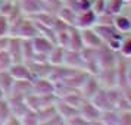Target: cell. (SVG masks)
Here are the masks:
<instances>
[{"label":"cell","mask_w":131,"mask_h":125,"mask_svg":"<svg viewBox=\"0 0 131 125\" xmlns=\"http://www.w3.org/2000/svg\"><path fill=\"white\" fill-rule=\"evenodd\" d=\"M69 50H77L81 52L84 49L83 38H81V30L77 27H71L69 28V41H68V47Z\"/></svg>","instance_id":"obj_14"},{"label":"cell","mask_w":131,"mask_h":125,"mask_svg":"<svg viewBox=\"0 0 131 125\" xmlns=\"http://www.w3.org/2000/svg\"><path fill=\"white\" fill-rule=\"evenodd\" d=\"M118 125H131V110H119Z\"/></svg>","instance_id":"obj_23"},{"label":"cell","mask_w":131,"mask_h":125,"mask_svg":"<svg viewBox=\"0 0 131 125\" xmlns=\"http://www.w3.org/2000/svg\"><path fill=\"white\" fill-rule=\"evenodd\" d=\"M62 5L71 7L75 12H81L85 9H91V0H60Z\"/></svg>","instance_id":"obj_18"},{"label":"cell","mask_w":131,"mask_h":125,"mask_svg":"<svg viewBox=\"0 0 131 125\" xmlns=\"http://www.w3.org/2000/svg\"><path fill=\"white\" fill-rule=\"evenodd\" d=\"M2 2H3V0H0V5H2Z\"/></svg>","instance_id":"obj_28"},{"label":"cell","mask_w":131,"mask_h":125,"mask_svg":"<svg viewBox=\"0 0 131 125\" xmlns=\"http://www.w3.org/2000/svg\"><path fill=\"white\" fill-rule=\"evenodd\" d=\"M118 52H115L109 47L107 44H102L100 47L97 49V60H99V68H111L115 66L116 59H118Z\"/></svg>","instance_id":"obj_3"},{"label":"cell","mask_w":131,"mask_h":125,"mask_svg":"<svg viewBox=\"0 0 131 125\" xmlns=\"http://www.w3.org/2000/svg\"><path fill=\"white\" fill-rule=\"evenodd\" d=\"M100 88H102V87H100V84H99L97 77H96L94 74H89L87 78H85V81H84V84L81 85L80 91H81V94L84 96V99L91 100V99H93V96H94Z\"/></svg>","instance_id":"obj_7"},{"label":"cell","mask_w":131,"mask_h":125,"mask_svg":"<svg viewBox=\"0 0 131 125\" xmlns=\"http://www.w3.org/2000/svg\"><path fill=\"white\" fill-rule=\"evenodd\" d=\"M15 3L18 6L19 12L22 15H27V16H34L43 10H49L47 5L43 0H16Z\"/></svg>","instance_id":"obj_2"},{"label":"cell","mask_w":131,"mask_h":125,"mask_svg":"<svg viewBox=\"0 0 131 125\" xmlns=\"http://www.w3.org/2000/svg\"><path fill=\"white\" fill-rule=\"evenodd\" d=\"M78 112H80V115H81L85 121H89V122L97 121V119H100V116H102V110L96 106L91 100H87V99L81 103V106L78 107Z\"/></svg>","instance_id":"obj_5"},{"label":"cell","mask_w":131,"mask_h":125,"mask_svg":"<svg viewBox=\"0 0 131 125\" xmlns=\"http://www.w3.org/2000/svg\"><path fill=\"white\" fill-rule=\"evenodd\" d=\"M54 107H56L58 115H59L63 121H68L69 118H72V116H75V115L80 113L78 112V107L72 106V105H69V103H66V101L62 100V99H56Z\"/></svg>","instance_id":"obj_13"},{"label":"cell","mask_w":131,"mask_h":125,"mask_svg":"<svg viewBox=\"0 0 131 125\" xmlns=\"http://www.w3.org/2000/svg\"><path fill=\"white\" fill-rule=\"evenodd\" d=\"M56 16H58L60 21H63L65 24L74 27V25H75V18H77V12L72 10L71 7L65 6V5H60L59 9L56 10Z\"/></svg>","instance_id":"obj_15"},{"label":"cell","mask_w":131,"mask_h":125,"mask_svg":"<svg viewBox=\"0 0 131 125\" xmlns=\"http://www.w3.org/2000/svg\"><path fill=\"white\" fill-rule=\"evenodd\" d=\"M96 77H97V79H99L100 87H103V88H113V87H118L115 66L99 69V72L96 74Z\"/></svg>","instance_id":"obj_4"},{"label":"cell","mask_w":131,"mask_h":125,"mask_svg":"<svg viewBox=\"0 0 131 125\" xmlns=\"http://www.w3.org/2000/svg\"><path fill=\"white\" fill-rule=\"evenodd\" d=\"M125 6V0H107L106 2V12L111 15H119Z\"/></svg>","instance_id":"obj_20"},{"label":"cell","mask_w":131,"mask_h":125,"mask_svg":"<svg viewBox=\"0 0 131 125\" xmlns=\"http://www.w3.org/2000/svg\"><path fill=\"white\" fill-rule=\"evenodd\" d=\"M81 38H83L84 47L89 49H99L103 44V41L100 40L99 34L94 31V28H83L81 30Z\"/></svg>","instance_id":"obj_12"},{"label":"cell","mask_w":131,"mask_h":125,"mask_svg":"<svg viewBox=\"0 0 131 125\" xmlns=\"http://www.w3.org/2000/svg\"><path fill=\"white\" fill-rule=\"evenodd\" d=\"M89 125H105V124L102 122L100 119H97V121H91V122H89Z\"/></svg>","instance_id":"obj_25"},{"label":"cell","mask_w":131,"mask_h":125,"mask_svg":"<svg viewBox=\"0 0 131 125\" xmlns=\"http://www.w3.org/2000/svg\"><path fill=\"white\" fill-rule=\"evenodd\" d=\"M118 119H119V110H116V109L105 110V112H102L100 116V121L105 125H118Z\"/></svg>","instance_id":"obj_19"},{"label":"cell","mask_w":131,"mask_h":125,"mask_svg":"<svg viewBox=\"0 0 131 125\" xmlns=\"http://www.w3.org/2000/svg\"><path fill=\"white\" fill-rule=\"evenodd\" d=\"M7 2H16V0H7Z\"/></svg>","instance_id":"obj_27"},{"label":"cell","mask_w":131,"mask_h":125,"mask_svg":"<svg viewBox=\"0 0 131 125\" xmlns=\"http://www.w3.org/2000/svg\"><path fill=\"white\" fill-rule=\"evenodd\" d=\"M2 125H22V122H21V118H19V116L10 113V115L3 121V124Z\"/></svg>","instance_id":"obj_24"},{"label":"cell","mask_w":131,"mask_h":125,"mask_svg":"<svg viewBox=\"0 0 131 125\" xmlns=\"http://www.w3.org/2000/svg\"><path fill=\"white\" fill-rule=\"evenodd\" d=\"M65 47L54 44V47L50 50V53L47 54V62L52 66H59L63 65V56H65Z\"/></svg>","instance_id":"obj_16"},{"label":"cell","mask_w":131,"mask_h":125,"mask_svg":"<svg viewBox=\"0 0 131 125\" xmlns=\"http://www.w3.org/2000/svg\"><path fill=\"white\" fill-rule=\"evenodd\" d=\"M7 72L10 74V77L13 79H28V81H34L32 78V74H31L30 68L25 62H16V63H12L10 68L7 69Z\"/></svg>","instance_id":"obj_9"},{"label":"cell","mask_w":131,"mask_h":125,"mask_svg":"<svg viewBox=\"0 0 131 125\" xmlns=\"http://www.w3.org/2000/svg\"><path fill=\"white\" fill-rule=\"evenodd\" d=\"M96 21H97V15L94 13L93 9H85V10H81V12H77V18H75V25L80 30L83 28H91L96 25Z\"/></svg>","instance_id":"obj_6"},{"label":"cell","mask_w":131,"mask_h":125,"mask_svg":"<svg viewBox=\"0 0 131 125\" xmlns=\"http://www.w3.org/2000/svg\"><path fill=\"white\" fill-rule=\"evenodd\" d=\"M122 56L125 58H131V32H127L122 38V43H121V47H119V52Z\"/></svg>","instance_id":"obj_21"},{"label":"cell","mask_w":131,"mask_h":125,"mask_svg":"<svg viewBox=\"0 0 131 125\" xmlns=\"http://www.w3.org/2000/svg\"><path fill=\"white\" fill-rule=\"evenodd\" d=\"M63 65L69 66V68H74V69H83V71H85V63H84L83 54H81V52H77V50L66 49L65 56H63Z\"/></svg>","instance_id":"obj_8"},{"label":"cell","mask_w":131,"mask_h":125,"mask_svg":"<svg viewBox=\"0 0 131 125\" xmlns=\"http://www.w3.org/2000/svg\"><path fill=\"white\" fill-rule=\"evenodd\" d=\"M113 25L118 31H121L122 34L131 32V18L125 13H119L113 16Z\"/></svg>","instance_id":"obj_17"},{"label":"cell","mask_w":131,"mask_h":125,"mask_svg":"<svg viewBox=\"0 0 131 125\" xmlns=\"http://www.w3.org/2000/svg\"><path fill=\"white\" fill-rule=\"evenodd\" d=\"M12 63V58L7 53V50H0V71H7Z\"/></svg>","instance_id":"obj_22"},{"label":"cell","mask_w":131,"mask_h":125,"mask_svg":"<svg viewBox=\"0 0 131 125\" xmlns=\"http://www.w3.org/2000/svg\"><path fill=\"white\" fill-rule=\"evenodd\" d=\"M56 91V84L50 78H37L32 81V93L37 94H54Z\"/></svg>","instance_id":"obj_10"},{"label":"cell","mask_w":131,"mask_h":125,"mask_svg":"<svg viewBox=\"0 0 131 125\" xmlns=\"http://www.w3.org/2000/svg\"><path fill=\"white\" fill-rule=\"evenodd\" d=\"M130 65H131V60L119 53L116 63H115V71H116L118 87L122 90L130 88V85H128V69H130Z\"/></svg>","instance_id":"obj_1"},{"label":"cell","mask_w":131,"mask_h":125,"mask_svg":"<svg viewBox=\"0 0 131 125\" xmlns=\"http://www.w3.org/2000/svg\"><path fill=\"white\" fill-rule=\"evenodd\" d=\"M128 85L131 88V65H130V69H128Z\"/></svg>","instance_id":"obj_26"},{"label":"cell","mask_w":131,"mask_h":125,"mask_svg":"<svg viewBox=\"0 0 131 125\" xmlns=\"http://www.w3.org/2000/svg\"><path fill=\"white\" fill-rule=\"evenodd\" d=\"M31 44H32V49H34V53L46 54V56L54 47V43L52 40H49L47 37H43L40 34H37L36 37L31 38Z\"/></svg>","instance_id":"obj_11"}]
</instances>
